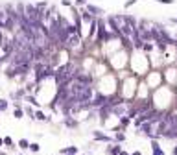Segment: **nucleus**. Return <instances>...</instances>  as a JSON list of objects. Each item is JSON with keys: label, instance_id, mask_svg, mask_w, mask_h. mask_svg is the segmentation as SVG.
<instances>
[{"label": "nucleus", "instance_id": "nucleus-1", "mask_svg": "<svg viewBox=\"0 0 177 155\" xmlns=\"http://www.w3.org/2000/svg\"><path fill=\"white\" fill-rule=\"evenodd\" d=\"M76 68H78V65H76L74 61H67V63H63L61 67L55 70V78L54 79H55V83H57V87H63V85L72 81Z\"/></svg>", "mask_w": 177, "mask_h": 155}, {"label": "nucleus", "instance_id": "nucleus-2", "mask_svg": "<svg viewBox=\"0 0 177 155\" xmlns=\"http://www.w3.org/2000/svg\"><path fill=\"white\" fill-rule=\"evenodd\" d=\"M107 102H109V96H107V94H103V92L96 91L94 98H92V102H90V105H92V111H98V109H102Z\"/></svg>", "mask_w": 177, "mask_h": 155}, {"label": "nucleus", "instance_id": "nucleus-3", "mask_svg": "<svg viewBox=\"0 0 177 155\" xmlns=\"http://www.w3.org/2000/svg\"><path fill=\"white\" fill-rule=\"evenodd\" d=\"M79 46H81V37L79 35H70L67 39V43H65V50H68V52H76Z\"/></svg>", "mask_w": 177, "mask_h": 155}, {"label": "nucleus", "instance_id": "nucleus-4", "mask_svg": "<svg viewBox=\"0 0 177 155\" xmlns=\"http://www.w3.org/2000/svg\"><path fill=\"white\" fill-rule=\"evenodd\" d=\"M92 138L96 142H107V144H114V138L111 135H105L103 131H94L92 133Z\"/></svg>", "mask_w": 177, "mask_h": 155}, {"label": "nucleus", "instance_id": "nucleus-5", "mask_svg": "<svg viewBox=\"0 0 177 155\" xmlns=\"http://www.w3.org/2000/svg\"><path fill=\"white\" fill-rule=\"evenodd\" d=\"M63 126L67 129H78L79 127V120L76 116H65L63 118Z\"/></svg>", "mask_w": 177, "mask_h": 155}, {"label": "nucleus", "instance_id": "nucleus-6", "mask_svg": "<svg viewBox=\"0 0 177 155\" xmlns=\"http://www.w3.org/2000/svg\"><path fill=\"white\" fill-rule=\"evenodd\" d=\"M85 9H87V11H89L90 15H92L94 19H100V17H102V15L105 13V9H103V8H100V6H94V4H89V6L85 8Z\"/></svg>", "mask_w": 177, "mask_h": 155}, {"label": "nucleus", "instance_id": "nucleus-7", "mask_svg": "<svg viewBox=\"0 0 177 155\" xmlns=\"http://www.w3.org/2000/svg\"><path fill=\"white\" fill-rule=\"evenodd\" d=\"M120 152H122V146H120V144H109L107 148H105V153L107 155H118Z\"/></svg>", "mask_w": 177, "mask_h": 155}, {"label": "nucleus", "instance_id": "nucleus-8", "mask_svg": "<svg viewBox=\"0 0 177 155\" xmlns=\"http://www.w3.org/2000/svg\"><path fill=\"white\" fill-rule=\"evenodd\" d=\"M79 19H81V24H83V22H87V24H92V22L96 21V19H94V17H92V15H90V13H89L85 8L81 9V15H79Z\"/></svg>", "mask_w": 177, "mask_h": 155}, {"label": "nucleus", "instance_id": "nucleus-9", "mask_svg": "<svg viewBox=\"0 0 177 155\" xmlns=\"http://www.w3.org/2000/svg\"><path fill=\"white\" fill-rule=\"evenodd\" d=\"M151 155H166L164 149L160 148L159 141H151Z\"/></svg>", "mask_w": 177, "mask_h": 155}, {"label": "nucleus", "instance_id": "nucleus-10", "mask_svg": "<svg viewBox=\"0 0 177 155\" xmlns=\"http://www.w3.org/2000/svg\"><path fill=\"white\" fill-rule=\"evenodd\" d=\"M59 155H79V153H78V148L76 146H67V148L59 149Z\"/></svg>", "mask_w": 177, "mask_h": 155}, {"label": "nucleus", "instance_id": "nucleus-11", "mask_svg": "<svg viewBox=\"0 0 177 155\" xmlns=\"http://www.w3.org/2000/svg\"><path fill=\"white\" fill-rule=\"evenodd\" d=\"M113 138H114L116 144H124V142H125V133H124V131H116V133L113 135Z\"/></svg>", "mask_w": 177, "mask_h": 155}, {"label": "nucleus", "instance_id": "nucleus-12", "mask_svg": "<svg viewBox=\"0 0 177 155\" xmlns=\"http://www.w3.org/2000/svg\"><path fill=\"white\" fill-rule=\"evenodd\" d=\"M35 120H39V122H50V118H48L43 111H39V109L35 111Z\"/></svg>", "mask_w": 177, "mask_h": 155}, {"label": "nucleus", "instance_id": "nucleus-13", "mask_svg": "<svg viewBox=\"0 0 177 155\" xmlns=\"http://www.w3.org/2000/svg\"><path fill=\"white\" fill-rule=\"evenodd\" d=\"M142 52H144V54H153V52H155V44H153V43H144Z\"/></svg>", "mask_w": 177, "mask_h": 155}, {"label": "nucleus", "instance_id": "nucleus-14", "mask_svg": "<svg viewBox=\"0 0 177 155\" xmlns=\"http://www.w3.org/2000/svg\"><path fill=\"white\" fill-rule=\"evenodd\" d=\"M24 102H28V103H32V105L39 107V102H37V100H35V96H32V94H26V98H24Z\"/></svg>", "mask_w": 177, "mask_h": 155}, {"label": "nucleus", "instance_id": "nucleus-15", "mask_svg": "<svg viewBox=\"0 0 177 155\" xmlns=\"http://www.w3.org/2000/svg\"><path fill=\"white\" fill-rule=\"evenodd\" d=\"M4 146H6V148H9V149H15L13 138H11V137H4Z\"/></svg>", "mask_w": 177, "mask_h": 155}, {"label": "nucleus", "instance_id": "nucleus-16", "mask_svg": "<svg viewBox=\"0 0 177 155\" xmlns=\"http://www.w3.org/2000/svg\"><path fill=\"white\" fill-rule=\"evenodd\" d=\"M8 107H9V102H8L6 98H0V113L8 111Z\"/></svg>", "mask_w": 177, "mask_h": 155}, {"label": "nucleus", "instance_id": "nucleus-17", "mask_svg": "<svg viewBox=\"0 0 177 155\" xmlns=\"http://www.w3.org/2000/svg\"><path fill=\"white\" fill-rule=\"evenodd\" d=\"M24 113H26V114H28V116L32 118V120H35V109H33V107L26 105V107H24Z\"/></svg>", "mask_w": 177, "mask_h": 155}, {"label": "nucleus", "instance_id": "nucleus-18", "mask_svg": "<svg viewBox=\"0 0 177 155\" xmlns=\"http://www.w3.org/2000/svg\"><path fill=\"white\" fill-rule=\"evenodd\" d=\"M24 114H26V113H24V107H22V109H15V111H13V116L17 118V120L24 118Z\"/></svg>", "mask_w": 177, "mask_h": 155}, {"label": "nucleus", "instance_id": "nucleus-19", "mask_svg": "<svg viewBox=\"0 0 177 155\" xmlns=\"http://www.w3.org/2000/svg\"><path fill=\"white\" fill-rule=\"evenodd\" d=\"M74 6H76V8H79V9H83V8H87V6H89V0H76Z\"/></svg>", "mask_w": 177, "mask_h": 155}, {"label": "nucleus", "instance_id": "nucleus-20", "mask_svg": "<svg viewBox=\"0 0 177 155\" xmlns=\"http://www.w3.org/2000/svg\"><path fill=\"white\" fill-rule=\"evenodd\" d=\"M30 144H32V142H28L26 138H21V141H19V148H22V149H30Z\"/></svg>", "mask_w": 177, "mask_h": 155}, {"label": "nucleus", "instance_id": "nucleus-21", "mask_svg": "<svg viewBox=\"0 0 177 155\" xmlns=\"http://www.w3.org/2000/svg\"><path fill=\"white\" fill-rule=\"evenodd\" d=\"M6 17H8L6 13L0 11V30H4V22H6Z\"/></svg>", "mask_w": 177, "mask_h": 155}, {"label": "nucleus", "instance_id": "nucleus-22", "mask_svg": "<svg viewBox=\"0 0 177 155\" xmlns=\"http://www.w3.org/2000/svg\"><path fill=\"white\" fill-rule=\"evenodd\" d=\"M39 149H41V146H39V144H30V152H33V153H37L39 152Z\"/></svg>", "mask_w": 177, "mask_h": 155}, {"label": "nucleus", "instance_id": "nucleus-23", "mask_svg": "<svg viewBox=\"0 0 177 155\" xmlns=\"http://www.w3.org/2000/svg\"><path fill=\"white\" fill-rule=\"evenodd\" d=\"M155 2H160V4H166V6H168V4H174L175 0H155Z\"/></svg>", "mask_w": 177, "mask_h": 155}, {"label": "nucleus", "instance_id": "nucleus-24", "mask_svg": "<svg viewBox=\"0 0 177 155\" xmlns=\"http://www.w3.org/2000/svg\"><path fill=\"white\" fill-rule=\"evenodd\" d=\"M136 4V0H127V2H125V8H131V6H135Z\"/></svg>", "mask_w": 177, "mask_h": 155}, {"label": "nucleus", "instance_id": "nucleus-25", "mask_svg": "<svg viewBox=\"0 0 177 155\" xmlns=\"http://www.w3.org/2000/svg\"><path fill=\"white\" fill-rule=\"evenodd\" d=\"M13 107L15 109H22V102H13Z\"/></svg>", "mask_w": 177, "mask_h": 155}, {"label": "nucleus", "instance_id": "nucleus-26", "mask_svg": "<svg viewBox=\"0 0 177 155\" xmlns=\"http://www.w3.org/2000/svg\"><path fill=\"white\" fill-rule=\"evenodd\" d=\"M61 4H63V6H67V8L72 6V2H70V0H61Z\"/></svg>", "mask_w": 177, "mask_h": 155}, {"label": "nucleus", "instance_id": "nucleus-27", "mask_svg": "<svg viewBox=\"0 0 177 155\" xmlns=\"http://www.w3.org/2000/svg\"><path fill=\"white\" fill-rule=\"evenodd\" d=\"M129 155H142V152H140V149H136V152H133V153H129Z\"/></svg>", "mask_w": 177, "mask_h": 155}, {"label": "nucleus", "instance_id": "nucleus-28", "mask_svg": "<svg viewBox=\"0 0 177 155\" xmlns=\"http://www.w3.org/2000/svg\"><path fill=\"white\" fill-rule=\"evenodd\" d=\"M118 155H129V153H127V152H125V149H122V152H120Z\"/></svg>", "mask_w": 177, "mask_h": 155}, {"label": "nucleus", "instance_id": "nucleus-29", "mask_svg": "<svg viewBox=\"0 0 177 155\" xmlns=\"http://www.w3.org/2000/svg\"><path fill=\"white\" fill-rule=\"evenodd\" d=\"M171 153H174V155H177V146H174V149H171Z\"/></svg>", "mask_w": 177, "mask_h": 155}, {"label": "nucleus", "instance_id": "nucleus-30", "mask_svg": "<svg viewBox=\"0 0 177 155\" xmlns=\"http://www.w3.org/2000/svg\"><path fill=\"white\" fill-rule=\"evenodd\" d=\"M170 22H174V24H177V17H175V19H170Z\"/></svg>", "mask_w": 177, "mask_h": 155}, {"label": "nucleus", "instance_id": "nucleus-31", "mask_svg": "<svg viewBox=\"0 0 177 155\" xmlns=\"http://www.w3.org/2000/svg\"><path fill=\"white\" fill-rule=\"evenodd\" d=\"M4 146V138H0V148H2Z\"/></svg>", "mask_w": 177, "mask_h": 155}, {"label": "nucleus", "instance_id": "nucleus-32", "mask_svg": "<svg viewBox=\"0 0 177 155\" xmlns=\"http://www.w3.org/2000/svg\"><path fill=\"white\" fill-rule=\"evenodd\" d=\"M0 155H8V153H4V152H0Z\"/></svg>", "mask_w": 177, "mask_h": 155}, {"label": "nucleus", "instance_id": "nucleus-33", "mask_svg": "<svg viewBox=\"0 0 177 155\" xmlns=\"http://www.w3.org/2000/svg\"><path fill=\"white\" fill-rule=\"evenodd\" d=\"M19 155H22V153H19Z\"/></svg>", "mask_w": 177, "mask_h": 155}, {"label": "nucleus", "instance_id": "nucleus-34", "mask_svg": "<svg viewBox=\"0 0 177 155\" xmlns=\"http://www.w3.org/2000/svg\"><path fill=\"white\" fill-rule=\"evenodd\" d=\"M81 155H83V153H81Z\"/></svg>", "mask_w": 177, "mask_h": 155}]
</instances>
